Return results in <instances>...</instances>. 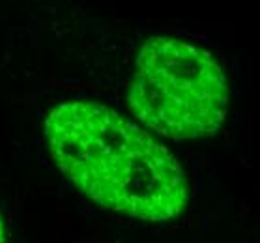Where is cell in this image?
Instances as JSON below:
<instances>
[{"label":"cell","mask_w":260,"mask_h":243,"mask_svg":"<svg viewBox=\"0 0 260 243\" xmlns=\"http://www.w3.org/2000/svg\"><path fill=\"white\" fill-rule=\"evenodd\" d=\"M127 103L150 129L174 141H191L213 135L225 122L229 86L208 51L155 36L139 51Z\"/></svg>","instance_id":"2"},{"label":"cell","mask_w":260,"mask_h":243,"mask_svg":"<svg viewBox=\"0 0 260 243\" xmlns=\"http://www.w3.org/2000/svg\"><path fill=\"white\" fill-rule=\"evenodd\" d=\"M45 135L60 170L100 206L152 223L187 206L189 185L174 155L113 109L64 103L47 116Z\"/></svg>","instance_id":"1"},{"label":"cell","mask_w":260,"mask_h":243,"mask_svg":"<svg viewBox=\"0 0 260 243\" xmlns=\"http://www.w3.org/2000/svg\"><path fill=\"white\" fill-rule=\"evenodd\" d=\"M4 225H2V219H0V241H4Z\"/></svg>","instance_id":"3"}]
</instances>
